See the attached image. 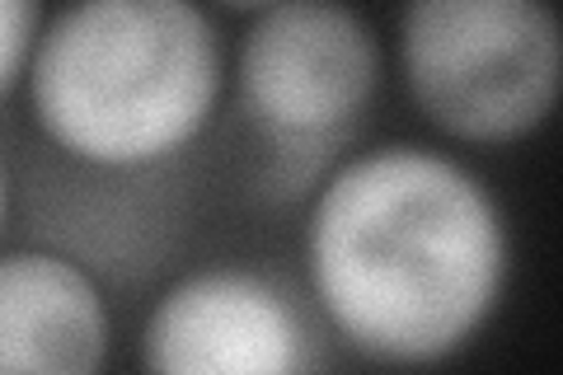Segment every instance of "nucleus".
Here are the masks:
<instances>
[{
  "label": "nucleus",
  "instance_id": "f257e3e1",
  "mask_svg": "<svg viewBox=\"0 0 563 375\" xmlns=\"http://www.w3.org/2000/svg\"><path fill=\"white\" fill-rule=\"evenodd\" d=\"M512 221L493 184L428 141H376L306 198V300L329 338L385 371L470 352L512 287Z\"/></svg>",
  "mask_w": 563,
  "mask_h": 375
},
{
  "label": "nucleus",
  "instance_id": "f03ea898",
  "mask_svg": "<svg viewBox=\"0 0 563 375\" xmlns=\"http://www.w3.org/2000/svg\"><path fill=\"white\" fill-rule=\"evenodd\" d=\"M231 95V47L188 0H80L47 10L24 99L52 159L103 178L184 165Z\"/></svg>",
  "mask_w": 563,
  "mask_h": 375
},
{
  "label": "nucleus",
  "instance_id": "7ed1b4c3",
  "mask_svg": "<svg viewBox=\"0 0 563 375\" xmlns=\"http://www.w3.org/2000/svg\"><path fill=\"white\" fill-rule=\"evenodd\" d=\"M380 29L339 0L258 5L231 43V99L268 151L263 188L277 202L310 198L385 85Z\"/></svg>",
  "mask_w": 563,
  "mask_h": 375
},
{
  "label": "nucleus",
  "instance_id": "20e7f679",
  "mask_svg": "<svg viewBox=\"0 0 563 375\" xmlns=\"http://www.w3.org/2000/svg\"><path fill=\"white\" fill-rule=\"evenodd\" d=\"M390 52L422 122L455 146H517L559 109L563 24L544 0H418Z\"/></svg>",
  "mask_w": 563,
  "mask_h": 375
},
{
  "label": "nucleus",
  "instance_id": "39448f33",
  "mask_svg": "<svg viewBox=\"0 0 563 375\" xmlns=\"http://www.w3.org/2000/svg\"><path fill=\"white\" fill-rule=\"evenodd\" d=\"M324 324L273 267L217 258L174 273L136 333L141 375H324Z\"/></svg>",
  "mask_w": 563,
  "mask_h": 375
},
{
  "label": "nucleus",
  "instance_id": "423d86ee",
  "mask_svg": "<svg viewBox=\"0 0 563 375\" xmlns=\"http://www.w3.org/2000/svg\"><path fill=\"white\" fill-rule=\"evenodd\" d=\"M113 300L85 263L47 244L0 249V375H103Z\"/></svg>",
  "mask_w": 563,
  "mask_h": 375
},
{
  "label": "nucleus",
  "instance_id": "0eeeda50",
  "mask_svg": "<svg viewBox=\"0 0 563 375\" xmlns=\"http://www.w3.org/2000/svg\"><path fill=\"white\" fill-rule=\"evenodd\" d=\"M57 198H47L43 221L70 225V235L52 240L47 249H62L66 258L85 263L90 273L109 287V282H136L151 277L174 249V217L169 198L155 184L169 174L151 178H103V174H80L66 169Z\"/></svg>",
  "mask_w": 563,
  "mask_h": 375
},
{
  "label": "nucleus",
  "instance_id": "6e6552de",
  "mask_svg": "<svg viewBox=\"0 0 563 375\" xmlns=\"http://www.w3.org/2000/svg\"><path fill=\"white\" fill-rule=\"evenodd\" d=\"M43 14L47 10L29 5V0H0V103H5L14 89H24L33 43H38V29H43Z\"/></svg>",
  "mask_w": 563,
  "mask_h": 375
},
{
  "label": "nucleus",
  "instance_id": "1a4fd4ad",
  "mask_svg": "<svg viewBox=\"0 0 563 375\" xmlns=\"http://www.w3.org/2000/svg\"><path fill=\"white\" fill-rule=\"evenodd\" d=\"M10 217H14V178H10L5 155H0V240H5V230H10Z\"/></svg>",
  "mask_w": 563,
  "mask_h": 375
}]
</instances>
